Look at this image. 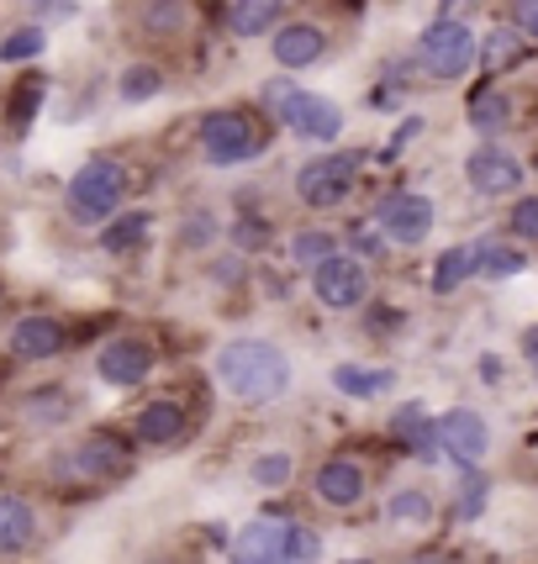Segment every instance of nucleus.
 <instances>
[{
  "label": "nucleus",
  "mask_w": 538,
  "mask_h": 564,
  "mask_svg": "<svg viewBox=\"0 0 538 564\" xmlns=\"http://www.w3.org/2000/svg\"><path fill=\"white\" fill-rule=\"evenodd\" d=\"M217 375L238 401L259 406V401H275L291 386V359L275 344H265V338H238V344H227L217 354Z\"/></svg>",
  "instance_id": "1"
},
{
  "label": "nucleus",
  "mask_w": 538,
  "mask_h": 564,
  "mask_svg": "<svg viewBox=\"0 0 538 564\" xmlns=\"http://www.w3.org/2000/svg\"><path fill=\"white\" fill-rule=\"evenodd\" d=\"M127 185H132V180H127V170L117 159H90V164L69 180L64 206H69V217L79 221V227H96V221H106L117 206H122Z\"/></svg>",
  "instance_id": "2"
},
{
  "label": "nucleus",
  "mask_w": 538,
  "mask_h": 564,
  "mask_svg": "<svg viewBox=\"0 0 538 564\" xmlns=\"http://www.w3.org/2000/svg\"><path fill=\"white\" fill-rule=\"evenodd\" d=\"M475 58H481V48H475L470 26L454 22V17L433 22L422 32V43H417V64L433 74V79H465L475 69Z\"/></svg>",
  "instance_id": "3"
},
{
  "label": "nucleus",
  "mask_w": 538,
  "mask_h": 564,
  "mask_svg": "<svg viewBox=\"0 0 538 564\" xmlns=\"http://www.w3.org/2000/svg\"><path fill=\"white\" fill-rule=\"evenodd\" d=\"M265 127L254 122L248 111H212L201 122V148L212 164H244V159H259L265 153Z\"/></svg>",
  "instance_id": "4"
},
{
  "label": "nucleus",
  "mask_w": 538,
  "mask_h": 564,
  "mask_svg": "<svg viewBox=\"0 0 538 564\" xmlns=\"http://www.w3.org/2000/svg\"><path fill=\"white\" fill-rule=\"evenodd\" d=\"M354 174H359V153H327V159H312L306 170L295 174V196L306 206H338L348 191H354Z\"/></svg>",
  "instance_id": "5"
},
{
  "label": "nucleus",
  "mask_w": 538,
  "mask_h": 564,
  "mask_svg": "<svg viewBox=\"0 0 538 564\" xmlns=\"http://www.w3.org/2000/svg\"><path fill=\"white\" fill-rule=\"evenodd\" d=\"M312 291H318L322 306H333V312H354V306L365 301V291H369L365 264H359V259H348V253H333V259H322L318 264Z\"/></svg>",
  "instance_id": "6"
},
{
  "label": "nucleus",
  "mask_w": 538,
  "mask_h": 564,
  "mask_svg": "<svg viewBox=\"0 0 538 564\" xmlns=\"http://www.w3.org/2000/svg\"><path fill=\"white\" fill-rule=\"evenodd\" d=\"M439 438H443V454L454 459V465H481L491 448V427L481 412H470V406H454V412H443L439 417Z\"/></svg>",
  "instance_id": "7"
},
{
  "label": "nucleus",
  "mask_w": 538,
  "mask_h": 564,
  "mask_svg": "<svg viewBox=\"0 0 538 564\" xmlns=\"http://www.w3.org/2000/svg\"><path fill=\"white\" fill-rule=\"evenodd\" d=\"M69 469L85 475V480H122L127 469H132V448H127V438H117V433H90V438L69 454Z\"/></svg>",
  "instance_id": "8"
},
{
  "label": "nucleus",
  "mask_w": 538,
  "mask_h": 564,
  "mask_svg": "<svg viewBox=\"0 0 538 564\" xmlns=\"http://www.w3.org/2000/svg\"><path fill=\"white\" fill-rule=\"evenodd\" d=\"M148 369H153V348L143 338H111V344L96 354V375L106 386H143Z\"/></svg>",
  "instance_id": "9"
},
{
  "label": "nucleus",
  "mask_w": 538,
  "mask_h": 564,
  "mask_svg": "<svg viewBox=\"0 0 538 564\" xmlns=\"http://www.w3.org/2000/svg\"><path fill=\"white\" fill-rule=\"evenodd\" d=\"M375 221L386 227L391 243H422L433 232V200L428 196H391L375 206Z\"/></svg>",
  "instance_id": "10"
},
{
  "label": "nucleus",
  "mask_w": 538,
  "mask_h": 564,
  "mask_svg": "<svg viewBox=\"0 0 538 564\" xmlns=\"http://www.w3.org/2000/svg\"><path fill=\"white\" fill-rule=\"evenodd\" d=\"M465 174H470V185H475L481 196H513L517 185H523V164H517L513 153H502L496 143L475 148V153H470V164H465Z\"/></svg>",
  "instance_id": "11"
},
{
  "label": "nucleus",
  "mask_w": 538,
  "mask_h": 564,
  "mask_svg": "<svg viewBox=\"0 0 538 564\" xmlns=\"http://www.w3.org/2000/svg\"><path fill=\"white\" fill-rule=\"evenodd\" d=\"M69 348V333L58 317H22L11 327V354L26 359V365H43V359H58Z\"/></svg>",
  "instance_id": "12"
},
{
  "label": "nucleus",
  "mask_w": 538,
  "mask_h": 564,
  "mask_svg": "<svg viewBox=\"0 0 538 564\" xmlns=\"http://www.w3.org/2000/svg\"><path fill=\"white\" fill-rule=\"evenodd\" d=\"M286 528L291 522H280V517H254L244 533H238V543H233V564H280Z\"/></svg>",
  "instance_id": "13"
},
{
  "label": "nucleus",
  "mask_w": 538,
  "mask_h": 564,
  "mask_svg": "<svg viewBox=\"0 0 538 564\" xmlns=\"http://www.w3.org/2000/svg\"><path fill=\"white\" fill-rule=\"evenodd\" d=\"M391 433L407 448H412L417 459H439L443 454V438H439V422L428 417L417 401H407V406H396V417H391Z\"/></svg>",
  "instance_id": "14"
},
{
  "label": "nucleus",
  "mask_w": 538,
  "mask_h": 564,
  "mask_svg": "<svg viewBox=\"0 0 538 564\" xmlns=\"http://www.w3.org/2000/svg\"><path fill=\"white\" fill-rule=\"evenodd\" d=\"M322 53H327V37H322V26H312V22L280 26V37H275V58H280L286 69H306V64H318Z\"/></svg>",
  "instance_id": "15"
},
{
  "label": "nucleus",
  "mask_w": 538,
  "mask_h": 564,
  "mask_svg": "<svg viewBox=\"0 0 538 564\" xmlns=\"http://www.w3.org/2000/svg\"><path fill=\"white\" fill-rule=\"evenodd\" d=\"M318 496L327 507H354L365 496V469L354 465V459H327L318 469Z\"/></svg>",
  "instance_id": "16"
},
{
  "label": "nucleus",
  "mask_w": 538,
  "mask_h": 564,
  "mask_svg": "<svg viewBox=\"0 0 538 564\" xmlns=\"http://www.w3.org/2000/svg\"><path fill=\"white\" fill-rule=\"evenodd\" d=\"M37 539V512L26 496H0V554H22Z\"/></svg>",
  "instance_id": "17"
},
{
  "label": "nucleus",
  "mask_w": 538,
  "mask_h": 564,
  "mask_svg": "<svg viewBox=\"0 0 538 564\" xmlns=\"http://www.w3.org/2000/svg\"><path fill=\"white\" fill-rule=\"evenodd\" d=\"M132 433H138L143 443H153V448H170V443L185 438V412H180L174 401H153V406L138 412Z\"/></svg>",
  "instance_id": "18"
},
{
  "label": "nucleus",
  "mask_w": 538,
  "mask_h": 564,
  "mask_svg": "<svg viewBox=\"0 0 538 564\" xmlns=\"http://www.w3.org/2000/svg\"><path fill=\"white\" fill-rule=\"evenodd\" d=\"M259 96H265V111H269V117H275L280 127H295L301 117H306V106H312V96H306V90H301L295 79H269Z\"/></svg>",
  "instance_id": "19"
},
{
  "label": "nucleus",
  "mask_w": 538,
  "mask_h": 564,
  "mask_svg": "<svg viewBox=\"0 0 538 564\" xmlns=\"http://www.w3.org/2000/svg\"><path fill=\"white\" fill-rule=\"evenodd\" d=\"M470 274H481V243H460V248H449L439 259V270H433V291L449 295V291H460Z\"/></svg>",
  "instance_id": "20"
},
{
  "label": "nucleus",
  "mask_w": 538,
  "mask_h": 564,
  "mask_svg": "<svg viewBox=\"0 0 538 564\" xmlns=\"http://www.w3.org/2000/svg\"><path fill=\"white\" fill-rule=\"evenodd\" d=\"M338 127H343L338 106H333V100H322V96H312L306 117H301L291 132H295V138H306V143H333V138H338Z\"/></svg>",
  "instance_id": "21"
},
{
  "label": "nucleus",
  "mask_w": 538,
  "mask_h": 564,
  "mask_svg": "<svg viewBox=\"0 0 538 564\" xmlns=\"http://www.w3.org/2000/svg\"><path fill=\"white\" fill-rule=\"evenodd\" d=\"M333 386H338V391H348V395H359V401H369V395L391 391V386H396V375H391V369L338 365V369H333Z\"/></svg>",
  "instance_id": "22"
},
{
  "label": "nucleus",
  "mask_w": 538,
  "mask_h": 564,
  "mask_svg": "<svg viewBox=\"0 0 538 564\" xmlns=\"http://www.w3.org/2000/svg\"><path fill=\"white\" fill-rule=\"evenodd\" d=\"M280 11H286V0H233V32L259 37V32L280 22Z\"/></svg>",
  "instance_id": "23"
},
{
  "label": "nucleus",
  "mask_w": 538,
  "mask_h": 564,
  "mask_svg": "<svg viewBox=\"0 0 538 564\" xmlns=\"http://www.w3.org/2000/svg\"><path fill=\"white\" fill-rule=\"evenodd\" d=\"M185 6H191V0H143V32L148 37H174L180 26L191 22Z\"/></svg>",
  "instance_id": "24"
},
{
  "label": "nucleus",
  "mask_w": 538,
  "mask_h": 564,
  "mask_svg": "<svg viewBox=\"0 0 538 564\" xmlns=\"http://www.w3.org/2000/svg\"><path fill=\"white\" fill-rule=\"evenodd\" d=\"M148 221H153L148 212H127L122 221H111V227L100 232V248H106V253H132V248L148 238Z\"/></svg>",
  "instance_id": "25"
},
{
  "label": "nucleus",
  "mask_w": 538,
  "mask_h": 564,
  "mask_svg": "<svg viewBox=\"0 0 538 564\" xmlns=\"http://www.w3.org/2000/svg\"><path fill=\"white\" fill-rule=\"evenodd\" d=\"M486 496H491V475H481L475 465H465V486L454 496V517L460 522H475V517L486 512Z\"/></svg>",
  "instance_id": "26"
},
{
  "label": "nucleus",
  "mask_w": 538,
  "mask_h": 564,
  "mask_svg": "<svg viewBox=\"0 0 538 564\" xmlns=\"http://www.w3.org/2000/svg\"><path fill=\"white\" fill-rule=\"evenodd\" d=\"M528 270V259L507 243H481V274L486 280H513V274Z\"/></svg>",
  "instance_id": "27"
},
{
  "label": "nucleus",
  "mask_w": 538,
  "mask_h": 564,
  "mask_svg": "<svg viewBox=\"0 0 538 564\" xmlns=\"http://www.w3.org/2000/svg\"><path fill=\"white\" fill-rule=\"evenodd\" d=\"M117 90H122V100H153L164 90V74L153 69V64H132V69H122Z\"/></svg>",
  "instance_id": "28"
},
{
  "label": "nucleus",
  "mask_w": 538,
  "mask_h": 564,
  "mask_svg": "<svg viewBox=\"0 0 538 564\" xmlns=\"http://www.w3.org/2000/svg\"><path fill=\"white\" fill-rule=\"evenodd\" d=\"M507 111H513V106H507V96H496V90H475V96H470V122L481 127V132H491V127H502L507 122Z\"/></svg>",
  "instance_id": "29"
},
{
  "label": "nucleus",
  "mask_w": 538,
  "mask_h": 564,
  "mask_svg": "<svg viewBox=\"0 0 538 564\" xmlns=\"http://www.w3.org/2000/svg\"><path fill=\"white\" fill-rule=\"evenodd\" d=\"M265 491H280V486H291V475H295V459L291 454H259L254 459V469H248Z\"/></svg>",
  "instance_id": "30"
},
{
  "label": "nucleus",
  "mask_w": 538,
  "mask_h": 564,
  "mask_svg": "<svg viewBox=\"0 0 538 564\" xmlns=\"http://www.w3.org/2000/svg\"><path fill=\"white\" fill-rule=\"evenodd\" d=\"M517 58H523V37L496 26V32L486 37V53H481V64H486V69H513Z\"/></svg>",
  "instance_id": "31"
},
{
  "label": "nucleus",
  "mask_w": 538,
  "mask_h": 564,
  "mask_svg": "<svg viewBox=\"0 0 538 564\" xmlns=\"http://www.w3.org/2000/svg\"><path fill=\"white\" fill-rule=\"evenodd\" d=\"M338 248H333V232H301L291 243V264H312L318 270L322 259H333Z\"/></svg>",
  "instance_id": "32"
},
{
  "label": "nucleus",
  "mask_w": 538,
  "mask_h": 564,
  "mask_svg": "<svg viewBox=\"0 0 538 564\" xmlns=\"http://www.w3.org/2000/svg\"><path fill=\"white\" fill-rule=\"evenodd\" d=\"M318 554H322V539L312 528H286V554H280V564H312Z\"/></svg>",
  "instance_id": "33"
},
{
  "label": "nucleus",
  "mask_w": 538,
  "mask_h": 564,
  "mask_svg": "<svg viewBox=\"0 0 538 564\" xmlns=\"http://www.w3.org/2000/svg\"><path fill=\"white\" fill-rule=\"evenodd\" d=\"M43 106V79H22L17 90H11V127L22 132L26 122H32V111Z\"/></svg>",
  "instance_id": "34"
},
{
  "label": "nucleus",
  "mask_w": 538,
  "mask_h": 564,
  "mask_svg": "<svg viewBox=\"0 0 538 564\" xmlns=\"http://www.w3.org/2000/svg\"><path fill=\"white\" fill-rule=\"evenodd\" d=\"M43 53V32L37 26H22V32H11L6 43H0V58L6 64H26V58H37Z\"/></svg>",
  "instance_id": "35"
},
{
  "label": "nucleus",
  "mask_w": 538,
  "mask_h": 564,
  "mask_svg": "<svg viewBox=\"0 0 538 564\" xmlns=\"http://www.w3.org/2000/svg\"><path fill=\"white\" fill-rule=\"evenodd\" d=\"M391 517L396 522H428V517H433V501L422 491H401V496H391Z\"/></svg>",
  "instance_id": "36"
},
{
  "label": "nucleus",
  "mask_w": 538,
  "mask_h": 564,
  "mask_svg": "<svg viewBox=\"0 0 538 564\" xmlns=\"http://www.w3.org/2000/svg\"><path fill=\"white\" fill-rule=\"evenodd\" d=\"M513 232H523V238H538V196H523L513 206Z\"/></svg>",
  "instance_id": "37"
},
{
  "label": "nucleus",
  "mask_w": 538,
  "mask_h": 564,
  "mask_svg": "<svg viewBox=\"0 0 538 564\" xmlns=\"http://www.w3.org/2000/svg\"><path fill=\"white\" fill-rule=\"evenodd\" d=\"M233 238H238V248H265L269 243V227H265V221H238V232H233Z\"/></svg>",
  "instance_id": "38"
},
{
  "label": "nucleus",
  "mask_w": 538,
  "mask_h": 564,
  "mask_svg": "<svg viewBox=\"0 0 538 564\" xmlns=\"http://www.w3.org/2000/svg\"><path fill=\"white\" fill-rule=\"evenodd\" d=\"M354 243H359L365 259H380V253H386V238H380V232H369V227H354Z\"/></svg>",
  "instance_id": "39"
},
{
  "label": "nucleus",
  "mask_w": 538,
  "mask_h": 564,
  "mask_svg": "<svg viewBox=\"0 0 538 564\" xmlns=\"http://www.w3.org/2000/svg\"><path fill=\"white\" fill-rule=\"evenodd\" d=\"M417 132H422V117H407V122H401V127H396V138H391V153H401V148H407V143H412V138H417Z\"/></svg>",
  "instance_id": "40"
},
{
  "label": "nucleus",
  "mask_w": 538,
  "mask_h": 564,
  "mask_svg": "<svg viewBox=\"0 0 538 564\" xmlns=\"http://www.w3.org/2000/svg\"><path fill=\"white\" fill-rule=\"evenodd\" d=\"M517 22H523L538 37V0H517Z\"/></svg>",
  "instance_id": "41"
},
{
  "label": "nucleus",
  "mask_w": 538,
  "mask_h": 564,
  "mask_svg": "<svg viewBox=\"0 0 538 564\" xmlns=\"http://www.w3.org/2000/svg\"><path fill=\"white\" fill-rule=\"evenodd\" d=\"M523 344H528V365L538 369V333H528V338H523Z\"/></svg>",
  "instance_id": "42"
},
{
  "label": "nucleus",
  "mask_w": 538,
  "mask_h": 564,
  "mask_svg": "<svg viewBox=\"0 0 538 564\" xmlns=\"http://www.w3.org/2000/svg\"><path fill=\"white\" fill-rule=\"evenodd\" d=\"M417 564H449V560H443V554H422V560H417Z\"/></svg>",
  "instance_id": "43"
},
{
  "label": "nucleus",
  "mask_w": 538,
  "mask_h": 564,
  "mask_svg": "<svg viewBox=\"0 0 538 564\" xmlns=\"http://www.w3.org/2000/svg\"><path fill=\"white\" fill-rule=\"evenodd\" d=\"M343 564H369V560H343Z\"/></svg>",
  "instance_id": "44"
}]
</instances>
